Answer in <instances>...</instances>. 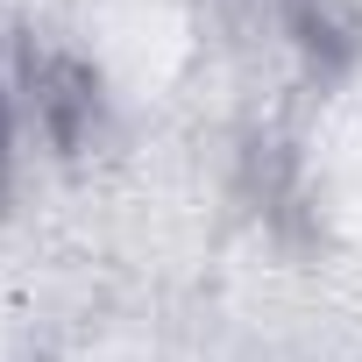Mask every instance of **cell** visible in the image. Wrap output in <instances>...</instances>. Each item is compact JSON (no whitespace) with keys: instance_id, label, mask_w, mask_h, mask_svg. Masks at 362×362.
Here are the masks:
<instances>
[{"instance_id":"1","label":"cell","mask_w":362,"mask_h":362,"mask_svg":"<svg viewBox=\"0 0 362 362\" xmlns=\"http://www.w3.org/2000/svg\"><path fill=\"white\" fill-rule=\"evenodd\" d=\"M0 163H8V100H0Z\"/></svg>"}]
</instances>
